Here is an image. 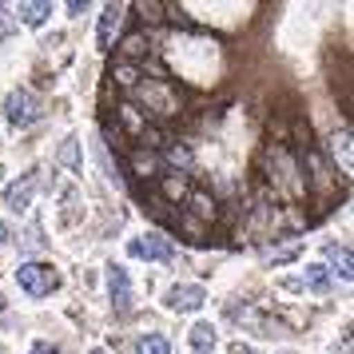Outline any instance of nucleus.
<instances>
[{
  "instance_id": "obj_12",
  "label": "nucleus",
  "mask_w": 354,
  "mask_h": 354,
  "mask_svg": "<svg viewBox=\"0 0 354 354\" xmlns=\"http://www.w3.org/2000/svg\"><path fill=\"white\" fill-rule=\"evenodd\" d=\"M136 354H171V342H167L163 335H147V338H140Z\"/></svg>"
},
{
  "instance_id": "obj_5",
  "label": "nucleus",
  "mask_w": 354,
  "mask_h": 354,
  "mask_svg": "<svg viewBox=\"0 0 354 354\" xmlns=\"http://www.w3.org/2000/svg\"><path fill=\"white\" fill-rule=\"evenodd\" d=\"M120 24H124V4H104V12H100V48H112L115 44V32H120Z\"/></svg>"
},
{
  "instance_id": "obj_14",
  "label": "nucleus",
  "mask_w": 354,
  "mask_h": 354,
  "mask_svg": "<svg viewBox=\"0 0 354 354\" xmlns=\"http://www.w3.org/2000/svg\"><path fill=\"white\" fill-rule=\"evenodd\" d=\"M60 163H68V167H80V160H76V140H68V144L60 147Z\"/></svg>"
},
{
  "instance_id": "obj_18",
  "label": "nucleus",
  "mask_w": 354,
  "mask_h": 354,
  "mask_svg": "<svg viewBox=\"0 0 354 354\" xmlns=\"http://www.w3.org/2000/svg\"><path fill=\"white\" fill-rule=\"evenodd\" d=\"M0 179H4V167H0Z\"/></svg>"
},
{
  "instance_id": "obj_6",
  "label": "nucleus",
  "mask_w": 354,
  "mask_h": 354,
  "mask_svg": "<svg viewBox=\"0 0 354 354\" xmlns=\"http://www.w3.org/2000/svg\"><path fill=\"white\" fill-rule=\"evenodd\" d=\"M108 290H112V306L115 310H128L131 306V279H128V271L124 267H108Z\"/></svg>"
},
{
  "instance_id": "obj_2",
  "label": "nucleus",
  "mask_w": 354,
  "mask_h": 354,
  "mask_svg": "<svg viewBox=\"0 0 354 354\" xmlns=\"http://www.w3.org/2000/svg\"><path fill=\"white\" fill-rule=\"evenodd\" d=\"M4 115H8V124H12V128H32L36 120L44 115V108H40L36 92H28V88H17V92L8 96V104H4Z\"/></svg>"
},
{
  "instance_id": "obj_4",
  "label": "nucleus",
  "mask_w": 354,
  "mask_h": 354,
  "mask_svg": "<svg viewBox=\"0 0 354 354\" xmlns=\"http://www.w3.org/2000/svg\"><path fill=\"white\" fill-rule=\"evenodd\" d=\"M203 303H207V290L199 287V283H176V287L167 290V306L179 310V315L203 310Z\"/></svg>"
},
{
  "instance_id": "obj_13",
  "label": "nucleus",
  "mask_w": 354,
  "mask_h": 354,
  "mask_svg": "<svg viewBox=\"0 0 354 354\" xmlns=\"http://www.w3.org/2000/svg\"><path fill=\"white\" fill-rule=\"evenodd\" d=\"M335 156H342V171H351L354 167V160H351V131L346 128L335 136Z\"/></svg>"
},
{
  "instance_id": "obj_1",
  "label": "nucleus",
  "mask_w": 354,
  "mask_h": 354,
  "mask_svg": "<svg viewBox=\"0 0 354 354\" xmlns=\"http://www.w3.org/2000/svg\"><path fill=\"white\" fill-rule=\"evenodd\" d=\"M17 287L28 295V299H44L60 287V271L52 263H20L17 267Z\"/></svg>"
},
{
  "instance_id": "obj_15",
  "label": "nucleus",
  "mask_w": 354,
  "mask_h": 354,
  "mask_svg": "<svg viewBox=\"0 0 354 354\" xmlns=\"http://www.w3.org/2000/svg\"><path fill=\"white\" fill-rule=\"evenodd\" d=\"M32 354H60V351H56L52 342H36V346H32Z\"/></svg>"
},
{
  "instance_id": "obj_8",
  "label": "nucleus",
  "mask_w": 354,
  "mask_h": 354,
  "mask_svg": "<svg viewBox=\"0 0 354 354\" xmlns=\"http://www.w3.org/2000/svg\"><path fill=\"white\" fill-rule=\"evenodd\" d=\"M32 192H36V176H28V179H20V183H12V187L4 192V203L20 215V211L32 207Z\"/></svg>"
},
{
  "instance_id": "obj_9",
  "label": "nucleus",
  "mask_w": 354,
  "mask_h": 354,
  "mask_svg": "<svg viewBox=\"0 0 354 354\" xmlns=\"http://www.w3.org/2000/svg\"><path fill=\"white\" fill-rule=\"evenodd\" d=\"M48 12H52V4L48 0H28V4H17V20L20 24H44L48 20Z\"/></svg>"
},
{
  "instance_id": "obj_16",
  "label": "nucleus",
  "mask_w": 354,
  "mask_h": 354,
  "mask_svg": "<svg viewBox=\"0 0 354 354\" xmlns=\"http://www.w3.org/2000/svg\"><path fill=\"white\" fill-rule=\"evenodd\" d=\"M231 354H259L255 346H243V342H235V346H231Z\"/></svg>"
},
{
  "instance_id": "obj_10",
  "label": "nucleus",
  "mask_w": 354,
  "mask_h": 354,
  "mask_svg": "<svg viewBox=\"0 0 354 354\" xmlns=\"http://www.w3.org/2000/svg\"><path fill=\"white\" fill-rule=\"evenodd\" d=\"M215 351V326L211 322H195L192 326V354H211Z\"/></svg>"
},
{
  "instance_id": "obj_19",
  "label": "nucleus",
  "mask_w": 354,
  "mask_h": 354,
  "mask_svg": "<svg viewBox=\"0 0 354 354\" xmlns=\"http://www.w3.org/2000/svg\"><path fill=\"white\" fill-rule=\"evenodd\" d=\"M92 354H104V351H92Z\"/></svg>"
},
{
  "instance_id": "obj_17",
  "label": "nucleus",
  "mask_w": 354,
  "mask_h": 354,
  "mask_svg": "<svg viewBox=\"0 0 354 354\" xmlns=\"http://www.w3.org/2000/svg\"><path fill=\"white\" fill-rule=\"evenodd\" d=\"M4 243H8V231H4V223H0V247H4Z\"/></svg>"
},
{
  "instance_id": "obj_7",
  "label": "nucleus",
  "mask_w": 354,
  "mask_h": 354,
  "mask_svg": "<svg viewBox=\"0 0 354 354\" xmlns=\"http://www.w3.org/2000/svg\"><path fill=\"white\" fill-rule=\"evenodd\" d=\"M326 263H330V271L342 279V283H351L354 279V259H351V247H342V243H326Z\"/></svg>"
},
{
  "instance_id": "obj_3",
  "label": "nucleus",
  "mask_w": 354,
  "mask_h": 354,
  "mask_svg": "<svg viewBox=\"0 0 354 354\" xmlns=\"http://www.w3.org/2000/svg\"><path fill=\"white\" fill-rule=\"evenodd\" d=\"M131 259H147V263H171L176 259V247L163 239V235H140V239L128 243Z\"/></svg>"
},
{
  "instance_id": "obj_11",
  "label": "nucleus",
  "mask_w": 354,
  "mask_h": 354,
  "mask_svg": "<svg viewBox=\"0 0 354 354\" xmlns=\"http://www.w3.org/2000/svg\"><path fill=\"white\" fill-rule=\"evenodd\" d=\"M306 287L315 290V295H326V290H330V274H326V267H319V263L306 267Z\"/></svg>"
}]
</instances>
